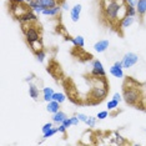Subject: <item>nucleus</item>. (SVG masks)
I'll list each match as a JSON object with an SVG mask.
<instances>
[{
    "label": "nucleus",
    "mask_w": 146,
    "mask_h": 146,
    "mask_svg": "<svg viewBox=\"0 0 146 146\" xmlns=\"http://www.w3.org/2000/svg\"><path fill=\"white\" fill-rule=\"evenodd\" d=\"M132 84H135V81L132 79H126L124 89H122V99L127 105H137V102L141 101V92L137 88Z\"/></svg>",
    "instance_id": "f257e3e1"
},
{
    "label": "nucleus",
    "mask_w": 146,
    "mask_h": 146,
    "mask_svg": "<svg viewBox=\"0 0 146 146\" xmlns=\"http://www.w3.org/2000/svg\"><path fill=\"white\" fill-rule=\"evenodd\" d=\"M36 23H29V24H21V30L25 35V39L28 41V44L30 45L33 42L41 40L40 31L38 30V26L35 25Z\"/></svg>",
    "instance_id": "f03ea898"
},
{
    "label": "nucleus",
    "mask_w": 146,
    "mask_h": 146,
    "mask_svg": "<svg viewBox=\"0 0 146 146\" xmlns=\"http://www.w3.org/2000/svg\"><path fill=\"white\" fill-rule=\"evenodd\" d=\"M29 10H30V8H29V5L25 4V3L10 1V4H9V11H10V14L16 19H18L19 16L24 15L25 13L29 11Z\"/></svg>",
    "instance_id": "7ed1b4c3"
},
{
    "label": "nucleus",
    "mask_w": 146,
    "mask_h": 146,
    "mask_svg": "<svg viewBox=\"0 0 146 146\" xmlns=\"http://www.w3.org/2000/svg\"><path fill=\"white\" fill-rule=\"evenodd\" d=\"M108 94V82H104L102 85H95L92 86L90 96L91 99H95V102H100L101 100H104V98Z\"/></svg>",
    "instance_id": "20e7f679"
},
{
    "label": "nucleus",
    "mask_w": 146,
    "mask_h": 146,
    "mask_svg": "<svg viewBox=\"0 0 146 146\" xmlns=\"http://www.w3.org/2000/svg\"><path fill=\"white\" fill-rule=\"evenodd\" d=\"M121 61H122V66H124V69H130L134 65L137 64L139 55L135 54V52H131V51L130 52H126Z\"/></svg>",
    "instance_id": "39448f33"
},
{
    "label": "nucleus",
    "mask_w": 146,
    "mask_h": 146,
    "mask_svg": "<svg viewBox=\"0 0 146 146\" xmlns=\"http://www.w3.org/2000/svg\"><path fill=\"white\" fill-rule=\"evenodd\" d=\"M91 65H92L91 76H95V78H105L106 72H105L104 66H102V62L100 60H94L91 62Z\"/></svg>",
    "instance_id": "423d86ee"
},
{
    "label": "nucleus",
    "mask_w": 146,
    "mask_h": 146,
    "mask_svg": "<svg viewBox=\"0 0 146 146\" xmlns=\"http://www.w3.org/2000/svg\"><path fill=\"white\" fill-rule=\"evenodd\" d=\"M18 20L21 23V24H29V23H38V16L34 14L33 10H29L26 11L24 15L19 16Z\"/></svg>",
    "instance_id": "0eeeda50"
},
{
    "label": "nucleus",
    "mask_w": 146,
    "mask_h": 146,
    "mask_svg": "<svg viewBox=\"0 0 146 146\" xmlns=\"http://www.w3.org/2000/svg\"><path fill=\"white\" fill-rule=\"evenodd\" d=\"M66 40H70L72 42V45L75 46V48H78V49H81V48H84V45H85V40H84V36H81V35H78L76 38H71V36H69V35H66Z\"/></svg>",
    "instance_id": "6e6552de"
},
{
    "label": "nucleus",
    "mask_w": 146,
    "mask_h": 146,
    "mask_svg": "<svg viewBox=\"0 0 146 146\" xmlns=\"http://www.w3.org/2000/svg\"><path fill=\"white\" fill-rule=\"evenodd\" d=\"M60 11H61V5L58 4V5L52 6V8H46V9H44L41 14L42 15H46V16H56V15L60 14Z\"/></svg>",
    "instance_id": "1a4fd4ad"
},
{
    "label": "nucleus",
    "mask_w": 146,
    "mask_h": 146,
    "mask_svg": "<svg viewBox=\"0 0 146 146\" xmlns=\"http://www.w3.org/2000/svg\"><path fill=\"white\" fill-rule=\"evenodd\" d=\"M81 9L82 6L81 4H76L74 8H71L70 10V15H71V20L74 23H78L79 19H80V14H81Z\"/></svg>",
    "instance_id": "9d476101"
},
{
    "label": "nucleus",
    "mask_w": 146,
    "mask_h": 146,
    "mask_svg": "<svg viewBox=\"0 0 146 146\" xmlns=\"http://www.w3.org/2000/svg\"><path fill=\"white\" fill-rule=\"evenodd\" d=\"M109 45H110L109 40H99L98 42H95L94 49H95V51H98V52H104L109 49Z\"/></svg>",
    "instance_id": "9b49d317"
},
{
    "label": "nucleus",
    "mask_w": 146,
    "mask_h": 146,
    "mask_svg": "<svg viewBox=\"0 0 146 146\" xmlns=\"http://www.w3.org/2000/svg\"><path fill=\"white\" fill-rule=\"evenodd\" d=\"M134 21H135L134 16L126 15L124 19H121V20H120V26L122 29H126V28H129V26H131L132 24H134Z\"/></svg>",
    "instance_id": "f8f14e48"
},
{
    "label": "nucleus",
    "mask_w": 146,
    "mask_h": 146,
    "mask_svg": "<svg viewBox=\"0 0 146 146\" xmlns=\"http://www.w3.org/2000/svg\"><path fill=\"white\" fill-rule=\"evenodd\" d=\"M110 74L114 78H117V79L124 78V70H122V68H119V66H115V65H112L110 68Z\"/></svg>",
    "instance_id": "ddd939ff"
},
{
    "label": "nucleus",
    "mask_w": 146,
    "mask_h": 146,
    "mask_svg": "<svg viewBox=\"0 0 146 146\" xmlns=\"http://www.w3.org/2000/svg\"><path fill=\"white\" fill-rule=\"evenodd\" d=\"M59 109H60V102L55 101V100H51L48 102V106H46V110L49 112H51V114H55V112L59 111Z\"/></svg>",
    "instance_id": "4468645a"
},
{
    "label": "nucleus",
    "mask_w": 146,
    "mask_h": 146,
    "mask_svg": "<svg viewBox=\"0 0 146 146\" xmlns=\"http://www.w3.org/2000/svg\"><path fill=\"white\" fill-rule=\"evenodd\" d=\"M66 117H68V116H66L65 112H62V111L59 110L58 112H55L54 116H52V122H55V124H58V125L62 124V121H64Z\"/></svg>",
    "instance_id": "2eb2a0df"
},
{
    "label": "nucleus",
    "mask_w": 146,
    "mask_h": 146,
    "mask_svg": "<svg viewBox=\"0 0 146 146\" xmlns=\"http://www.w3.org/2000/svg\"><path fill=\"white\" fill-rule=\"evenodd\" d=\"M136 10H137V14L141 18L146 14V0H139L137 5H136Z\"/></svg>",
    "instance_id": "dca6fc26"
},
{
    "label": "nucleus",
    "mask_w": 146,
    "mask_h": 146,
    "mask_svg": "<svg viewBox=\"0 0 146 146\" xmlns=\"http://www.w3.org/2000/svg\"><path fill=\"white\" fill-rule=\"evenodd\" d=\"M42 94H44V101L49 102L52 100V96H54V90L51 88H44L42 89Z\"/></svg>",
    "instance_id": "f3484780"
},
{
    "label": "nucleus",
    "mask_w": 146,
    "mask_h": 146,
    "mask_svg": "<svg viewBox=\"0 0 146 146\" xmlns=\"http://www.w3.org/2000/svg\"><path fill=\"white\" fill-rule=\"evenodd\" d=\"M29 95H30V98H33L34 100H38V98H39V89L36 88L35 84H30V85H29Z\"/></svg>",
    "instance_id": "a211bd4d"
},
{
    "label": "nucleus",
    "mask_w": 146,
    "mask_h": 146,
    "mask_svg": "<svg viewBox=\"0 0 146 146\" xmlns=\"http://www.w3.org/2000/svg\"><path fill=\"white\" fill-rule=\"evenodd\" d=\"M30 48H31V50H33L34 54H35V52H38V51H40V50H44V45H42L41 40H38V41L30 44Z\"/></svg>",
    "instance_id": "6ab92c4d"
},
{
    "label": "nucleus",
    "mask_w": 146,
    "mask_h": 146,
    "mask_svg": "<svg viewBox=\"0 0 146 146\" xmlns=\"http://www.w3.org/2000/svg\"><path fill=\"white\" fill-rule=\"evenodd\" d=\"M52 100H55V101H58V102H60V104H62V102L66 100V95L62 94V92H55L54 96H52Z\"/></svg>",
    "instance_id": "aec40b11"
},
{
    "label": "nucleus",
    "mask_w": 146,
    "mask_h": 146,
    "mask_svg": "<svg viewBox=\"0 0 146 146\" xmlns=\"http://www.w3.org/2000/svg\"><path fill=\"white\" fill-rule=\"evenodd\" d=\"M40 4H42L45 8H52V6L58 5V1L56 0H38Z\"/></svg>",
    "instance_id": "412c9836"
},
{
    "label": "nucleus",
    "mask_w": 146,
    "mask_h": 146,
    "mask_svg": "<svg viewBox=\"0 0 146 146\" xmlns=\"http://www.w3.org/2000/svg\"><path fill=\"white\" fill-rule=\"evenodd\" d=\"M56 132H59V131H58V129H54V127L50 129V130L46 131L45 134L42 135V140H46V139H49V137H51V136H54Z\"/></svg>",
    "instance_id": "4be33fe9"
},
{
    "label": "nucleus",
    "mask_w": 146,
    "mask_h": 146,
    "mask_svg": "<svg viewBox=\"0 0 146 146\" xmlns=\"http://www.w3.org/2000/svg\"><path fill=\"white\" fill-rule=\"evenodd\" d=\"M35 56H36V59H38V61L39 62H42L44 61V59H45V51L44 50H40V51H38V52H35Z\"/></svg>",
    "instance_id": "5701e85b"
},
{
    "label": "nucleus",
    "mask_w": 146,
    "mask_h": 146,
    "mask_svg": "<svg viewBox=\"0 0 146 146\" xmlns=\"http://www.w3.org/2000/svg\"><path fill=\"white\" fill-rule=\"evenodd\" d=\"M117 106H119V101L114 100V99L108 102V109H109V110H114V109H116Z\"/></svg>",
    "instance_id": "b1692460"
},
{
    "label": "nucleus",
    "mask_w": 146,
    "mask_h": 146,
    "mask_svg": "<svg viewBox=\"0 0 146 146\" xmlns=\"http://www.w3.org/2000/svg\"><path fill=\"white\" fill-rule=\"evenodd\" d=\"M96 119H98V117H94V116H89L88 121H86L85 124L88 125L89 127H94V126H95V124H96Z\"/></svg>",
    "instance_id": "393cba45"
},
{
    "label": "nucleus",
    "mask_w": 146,
    "mask_h": 146,
    "mask_svg": "<svg viewBox=\"0 0 146 146\" xmlns=\"http://www.w3.org/2000/svg\"><path fill=\"white\" fill-rule=\"evenodd\" d=\"M136 14H137V10H136L135 6H129V5H127V15L134 16V18H135Z\"/></svg>",
    "instance_id": "a878e982"
},
{
    "label": "nucleus",
    "mask_w": 146,
    "mask_h": 146,
    "mask_svg": "<svg viewBox=\"0 0 146 146\" xmlns=\"http://www.w3.org/2000/svg\"><path fill=\"white\" fill-rule=\"evenodd\" d=\"M108 111H100V112H98V115H96V117L99 119V120H104V119L108 117Z\"/></svg>",
    "instance_id": "bb28decb"
},
{
    "label": "nucleus",
    "mask_w": 146,
    "mask_h": 146,
    "mask_svg": "<svg viewBox=\"0 0 146 146\" xmlns=\"http://www.w3.org/2000/svg\"><path fill=\"white\" fill-rule=\"evenodd\" d=\"M50 129H52V122H46V124L42 126V129H41L42 134H45V132H46V131H49Z\"/></svg>",
    "instance_id": "cd10ccee"
},
{
    "label": "nucleus",
    "mask_w": 146,
    "mask_h": 146,
    "mask_svg": "<svg viewBox=\"0 0 146 146\" xmlns=\"http://www.w3.org/2000/svg\"><path fill=\"white\" fill-rule=\"evenodd\" d=\"M66 130H68V127L64 125V124H59V127H58V131L61 132L64 136H66Z\"/></svg>",
    "instance_id": "c85d7f7f"
},
{
    "label": "nucleus",
    "mask_w": 146,
    "mask_h": 146,
    "mask_svg": "<svg viewBox=\"0 0 146 146\" xmlns=\"http://www.w3.org/2000/svg\"><path fill=\"white\" fill-rule=\"evenodd\" d=\"M79 117V120H80L81 122H86L88 121V119H89V116L88 115H85V114H82V112H79L78 115H76Z\"/></svg>",
    "instance_id": "c756f323"
},
{
    "label": "nucleus",
    "mask_w": 146,
    "mask_h": 146,
    "mask_svg": "<svg viewBox=\"0 0 146 146\" xmlns=\"http://www.w3.org/2000/svg\"><path fill=\"white\" fill-rule=\"evenodd\" d=\"M137 1H139V0H125V4L129 5V6H135V8H136Z\"/></svg>",
    "instance_id": "7c9ffc66"
},
{
    "label": "nucleus",
    "mask_w": 146,
    "mask_h": 146,
    "mask_svg": "<svg viewBox=\"0 0 146 146\" xmlns=\"http://www.w3.org/2000/svg\"><path fill=\"white\" fill-rule=\"evenodd\" d=\"M115 136H116V142H117V144H125V141L122 140V137H121V135L119 134V132H115Z\"/></svg>",
    "instance_id": "2f4dec72"
},
{
    "label": "nucleus",
    "mask_w": 146,
    "mask_h": 146,
    "mask_svg": "<svg viewBox=\"0 0 146 146\" xmlns=\"http://www.w3.org/2000/svg\"><path fill=\"white\" fill-rule=\"evenodd\" d=\"M62 124H64V125L66 126V127H68V129H69V127H70V126L72 125V122H71V119H70V117H66V119H65V120H64V121H62Z\"/></svg>",
    "instance_id": "473e14b6"
},
{
    "label": "nucleus",
    "mask_w": 146,
    "mask_h": 146,
    "mask_svg": "<svg viewBox=\"0 0 146 146\" xmlns=\"http://www.w3.org/2000/svg\"><path fill=\"white\" fill-rule=\"evenodd\" d=\"M112 99H114V100H116V101H119V102H120V101L122 100V96H121V94H119V92H115L114 96H112Z\"/></svg>",
    "instance_id": "72a5a7b5"
},
{
    "label": "nucleus",
    "mask_w": 146,
    "mask_h": 146,
    "mask_svg": "<svg viewBox=\"0 0 146 146\" xmlns=\"http://www.w3.org/2000/svg\"><path fill=\"white\" fill-rule=\"evenodd\" d=\"M71 119V122H72V125H74V126H76V125H79V121H80V120H79V117H78V116H72V117H70Z\"/></svg>",
    "instance_id": "f704fd0d"
},
{
    "label": "nucleus",
    "mask_w": 146,
    "mask_h": 146,
    "mask_svg": "<svg viewBox=\"0 0 146 146\" xmlns=\"http://www.w3.org/2000/svg\"><path fill=\"white\" fill-rule=\"evenodd\" d=\"M62 9H65V10H69V5L66 1H62Z\"/></svg>",
    "instance_id": "c9c22d12"
},
{
    "label": "nucleus",
    "mask_w": 146,
    "mask_h": 146,
    "mask_svg": "<svg viewBox=\"0 0 146 146\" xmlns=\"http://www.w3.org/2000/svg\"><path fill=\"white\" fill-rule=\"evenodd\" d=\"M10 1H14V3H26V0H10Z\"/></svg>",
    "instance_id": "e433bc0d"
}]
</instances>
